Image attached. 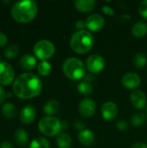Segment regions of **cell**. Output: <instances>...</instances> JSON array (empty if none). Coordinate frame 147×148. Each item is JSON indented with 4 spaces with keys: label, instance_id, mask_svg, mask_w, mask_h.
<instances>
[{
    "label": "cell",
    "instance_id": "8992f818",
    "mask_svg": "<svg viewBox=\"0 0 147 148\" xmlns=\"http://www.w3.org/2000/svg\"><path fill=\"white\" fill-rule=\"evenodd\" d=\"M33 51L35 56H36L38 59L42 61H46L54 56L55 48L52 42L42 39L36 42L33 48Z\"/></svg>",
    "mask_w": 147,
    "mask_h": 148
},
{
    "label": "cell",
    "instance_id": "484cf974",
    "mask_svg": "<svg viewBox=\"0 0 147 148\" xmlns=\"http://www.w3.org/2000/svg\"><path fill=\"white\" fill-rule=\"evenodd\" d=\"M133 64L136 68H144L147 64V56L144 53H137L133 57Z\"/></svg>",
    "mask_w": 147,
    "mask_h": 148
},
{
    "label": "cell",
    "instance_id": "9c48e42d",
    "mask_svg": "<svg viewBox=\"0 0 147 148\" xmlns=\"http://www.w3.org/2000/svg\"><path fill=\"white\" fill-rule=\"evenodd\" d=\"M78 110L81 116L85 118H90L95 114L96 104L92 99L86 98L80 102L78 106Z\"/></svg>",
    "mask_w": 147,
    "mask_h": 148
},
{
    "label": "cell",
    "instance_id": "d6986e66",
    "mask_svg": "<svg viewBox=\"0 0 147 148\" xmlns=\"http://www.w3.org/2000/svg\"><path fill=\"white\" fill-rule=\"evenodd\" d=\"M96 4L94 0H76L75 1V7L81 12H88L92 10Z\"/></svg>",
    "mask_w": 147,
    "mask_h": 148
},
{
    "label": "cell",
    "instance_id": "9a60e30c",
    "mask_svg": "<svg viewBox=\"0 0 147 148\" xmlns=\"http://www.w3.org/2000/svg\"><path fill=\"white\" fill-rule=\"evenodd\" d=\"M78 140L80 143L85 147H89L94 144L95 136L94 133L89 129H84L82 131H80L78 134Z\"/></svg>",
    "mask_w": 147,
    "mask_h": 148
},
{
    "label": "cell",
    "instance_id": "6da1fadb",
    "mask_svg": "<svg viewBox=\"0 0 147 148\" xmlns=\"http://www.w3.org/2000/svg\"><path fill=\"white\" fill-rule=\"evenodd\" d=\"M42 89V82L39 76L30 72L19 75L14 81L12 90L14 95L22 100H29L37 96Z\"/></svg>",
    "mask_w": 147,
    "mask_h": 148
},
{
    "label": "cell",
    "instance_id": "83f0119b",
    "mask_svg": "<svg viewBox=\"0 0 147 148\" xmlns=\"http://www.w3.org/2000/svg\"><path fill=\"white\" fill-rule=\"evenodd\" d=\"M18 53H19L18 47L16 45H15V44H11V45H9L5 49V50H4V56L6 58H9V59H13V58L16 57Z\"/></svg>",
    "mask_w": 147,
    "mask_h": 148
},
{
    "label": "cell",
    "instance_id": "8d00e7d4",
    "mask_svg": "<svg viewBox=\"0 0 147 148\" xmlns=\"http://www.w3.org/2000/svg\"><path fill=\"white\" fill-rule=\"evenodd\" d=\"M132 148H147V145L143 142H136L133 145Z\"/></svg>",
    "mask_w": 147,
    "mask_h": 148
},
{
    "label": "cell",
    "instance_id": "d4e9b609",
    "mask_svg": "<svg viewBox=\"0 0 147 148\" xmlns=\"http://www.w3.org/2000/svg\"><path fill=\"white\" fill-rule=\"evenodd\" d=\"M77 88H78V91L81 95H91L93 93V90H94L92 84L87 81H83V82H80L77 86Z\"/></svg>",
    "mask_w": 147,
    "mask_h": 148
},
{
    "label": "cell",
    "instance_id": "7c38bea8",
    "mask_svg": "<svg viewBox=\"0 0 147 148\" xmlns=\"http://www.w3.org/2000/svg\"><path fill=\"white\" fill-rule=\"evenodd\" d=\"M121 82H122V85L125 88H126L128 89H133V88H138L140 85L141 79L138 74L130 72V73H126V75H123Z\"/></svg>",
    "mask_w": 147,
    "mask_h": 148
},
{
    "label": "cell",
    "instance_id": "7a4b0ae2",
    "mask_svg": "<svg viewBox=\"0 0 147 148\" xmlns=\"http://www.w3.org/2000/svg\"><path fill=\"white\" fill-rule=\"evenodd\" d=\"M38 11L37 4L33 0H23L16 2L11 9L10 15L13 19L21 23H25L32 21Z\"/></svg>",
    "mask_w": 147,
    "mask_h": 148
},
{
    "label": "cell",
    "instance_id": "f1b7e54d",
    "mask_svg": "<svg viewBox=\"0 0 147 148\" xmlns=\"http://www.w3.org/2000/svg\"><path fill=\"white\" fill-rule=\"evenodd\" d=\"M138 10H139V14L144 18L147 19V0H143L139 3Z\"/></svg>",
    "mask_w": 147,
    "mask_h": 148
},
{
    "label": "cell",
    "instance_id": "4316f807",
    "mask_svg": "<svg viewBox=\"0 0 147 148\" xmlns=\"http://www.w3.org/2000/svg\"><path fill=\"white\" fill-rule=\"evenodd\" d=\"M132 123L135 127H143L146 123V115L143 113H137L132 118Z\"/></svg>",
    "mask_w": 147,
    "mask_h": 148
},
{
    "label": "cell",
    "instance_id": "ac0fdd59",
    "mask_svg": "<svg viewBox=\"0 0 147 148\" xmlns=\"http://www.w3.org/2000/svg\"><path fill=\"white\" fill-rule=\"evenodd\" d=\"M14 140L17 146L23 147L27 145L29 141V134L24 129H16L14 134Z\"/></svg>",
    "mask_w": 147,
    "mask_h": 148
},
{
    "label": "cell",
    "instance_id": "ba28073f",
    "mask_svg": "<svg viewBox=\"0 0 147 148\" xmlns=\"http://www.w3.org/2000/svg\"><path fill=\"white\" fill-rule=\"evenodd\" d=\"M86 65L88 69L94 74L100 73L103 70L105 67V60L104 58L98 54H93L88 56L86 62Z\"/></svg>",
    "mask_w": 147,
    "mask_h": 148
},
{
    "label": "cell",
    "instance_id": "74e56055",
    "mask_svg": "<svg viewBox=\"0 0 147 148\" xmlns=\"http://www.w3.org/2000/svg\"><path fill=\"white\" fill-rule=\"evenodd\" d=\"M61 123H62V129L65 130V129H67L68 127V124L67 121H61Z\"/></svg>",
    "mask_w": 147,
    "mask_h": 148
},
{
    "label": "cell",
    "instance_id": "30bf717a",
    "mask_svg": "<svg viewBox=\"0 0 147 148\" xmlns=\"http://www.w3.org/2000/svg\"><path fill=\"white\" fill-rule=\"evenodd\" d=\"M86 27L91 31L101 30L105 25V19L100 14H92L86 19Z\"/></svg>",
    "mask_w": 147,
    "mask_h": 148
},
{
    "label": "cell",
    "instance_id": "603a6c76",
    "mask_svg": "<svg viewBox=\"0 0 147 148\" xmlns=\"http://www.w3.org/2000/svg\"><path fill=\"white\" fill-rule=\"evenodd\" d=\"M52 67L51 64L47 61H42L37 65V72L42 76H47L51 73Z\"/></svg>",
    "mask_w": 147,
    "mask_h": 148
},
{
    "label": "cell",
    "instance_id": "8fae6325",
    "mask_svg": "<svg viewBox=\"0 0 147 148\" xmlns=\"http://www.w3.org/2000/svg\"><path fill=\"white\" fill-rule=\"evenodd\" d=\"M36 116V110L32 105L24 106L19 114V119L22 123L25 125H29L32 123Z\"/></svg>",
    "mask_w": 147,
    "mask_h": 148
},
{
    "label": "cell",
    "instance_id": "cb8c5ba5",
    "mask_svg": "<svg viewBox=\"0 0 147 148\" xmlns=\"http://www.w3.org/2000/svg\"><path fill=\"white\" fill-rule=\"evenodd\" d=\"M29 148H50V143L43 137H37L31 141Z\"/></svg>",
    "mask_w": 147,
    "mask_h": 148
},
{
    "label": "cell",
    "instance_id": "f546056e",
    "mask_svg": "<svg viewBox=\"0 0 147 148\" xmlns=\"http://www.w3.org/2000/svg\"><path fill=\"white\" fill-rule=\"evenodd\" d=\"M7 42H8V37L6 34L0 31V48L4 47V45H6Z\"/></svg>",
    "mask_w": 147,
    "mask_h": 148
},
{
    "label": "cell",
    "instance_id": "f35d334b",
    "mask_svg": "<svg viewBox=\"0 0 147 148\" xmlns=\"http://www.w3.org/2000/svg\"><path fill=\"white\" fill-rule=\"evenodd\" d=\"M11 96H12V94H11V93H8V94H7V97L10 98Z\"/></svg>",
    "mask_w": 147,
    "mask_h": 148
},
{
    "label": "cell",
    "instance_id": "e0dca14e",
    "mask_svg": "<svg viewBox=\"0 0 147 148\" xmlns=\"http://www.w3.org/2000/svg\"><path fill=\"white\" fill-rule=\"evenodd\" d=\"M61 109V105L57 101L55 100H51L47 101L43 108H42V111L45 114L50 116V115H54L56 114L57 113H59Z\"/></svg>",
    "mask_w": 147,
    "mask_h": 148
},
{
    "label": "cell",
    "instance_id": "2e32d148",
    "mask_svg": "<svg viewBox=\"0 0 147 148\" xmlns=\"http://www.w3.org/2000/svg\"><path fill=\"white\" fill-rule=\"evenodd\" d=\"M36 63H37L36 58L30 54L23 55L19 60V64H20L21 68L23 69L28 70V71L35 69V67L36 66Z\"/></svg>",
    "mask_w": 147,
    "mask_h": 148
},
{
    "label": "cell",
    "instance_id": "7402d4cb",
    "mask_svg": "<svg viewBox=\"0 0 147 148\" xmlns=\"http://www.w3.org/2000/svg\"><path fill=\"white\" fill-rule=\"evenodd\" d=\"M56 143L59 148H70L72 145V139L67 133H60L57 136Z\"/></svg>",
    "mask_w": 147,
    "mask_h": 148
},
{
    "label": "cell",
    "instance_id": "277c9868",
    "mask_svg": "<svg viewBox=\"0 0 147 148\" xmlns=\"http://www.w3.org/2000/svg\"><path fill=\"white\" fill-rule=\"evenodd\" d=\"M62 71L65 76L71 81L81 80L86 74L84 63L76 57H69L66 59L62 64Z\"/></svg>",
    "mask_w": 147,
    "mask_h": 148
},
{
    "label": "cell",
    "instance_id": "4fadbf2b",
    "mask_svg": "<svg viewBox=\"0 0 147 148\" xmlns=\"http://www.w3.org/2000/svg\"><path fill=\"white\" fill-rule=\"evenodd\" d=\"M130 101H131L132 105L136 109H143L146 106V95L141 90L133 91L130 96Z\"/></svg>",
    "mask_w": 147,
    "mask_h": 148
},
{
    "label": "cell",
    "instance_id": "5bb4252c",
    "mask_svg": "<svg viewBox=\"0 0 147 148\" xmlns=\"http://www.w3.org/2000/svg\"><path fill=\"white\" fill-rule=\"evenodd\" d=\"M118 107L113 101H107L101 108L102 117L107 121L114 120L118 115Z\"/></svg>",
    "mask_w": 147,
    "mask_h": 148
},
{
    "label": "cell",
    "instance_id": "44dd1931",
    "mask_svg": "<svg viewBox=\"0 0 147 148\" xmlns=\"http://www.w3.org/2000/svg\"><path fill=\"white\" fill-rule=\"evenodd\" d=\"M2 114L8 120L14 119L16 114V108L11 102H6L2 107Z\"/></svg>",
    "mask_w": 147,
    "mask_h": 148
},
{
    "label": "cell",
    "instance_id": "5b68a950",
    "mask_svg": "<svg viewBox=\"0 0 147 148\" xmlns=\"http://www.w3.org/2000/svg\"><path fill=\"white\" fill-rule=\"evenodd\" d=\"M38 129L46 136H55L62 131V123L59 119L53 116L42 117L38 122Z\"/></svg>",
    "mask_w": 147,
    "mask_h": 148
},
{
    "label": "cell",
    "instance_id": "3957f363",
    "mask_svg": "<svg viewBox=\"0 0 147 148\" xmlns=\"http://www.w3.org/2000/svg\"><path fill=\"white\" fill-rule=\"evenodd\" d=\"M94 37L86 29L75 32L70 39V47L77 54H86L94 46Z\"/></svg>",
    "mask_w": 147,
    "mask_h": 148
},
{
    "label": "cell",
    "instance_id": "1f68e13d",
    "mask_svg": "<svg viewBox=\"0 0 147 148\" xmlns=\"http://www.w3.org/2000/svg\"><path fill=\"white\" fill-rule=\"evenodd\" d=\"M102 11H103L106 15H107V16H113V15H114L113 10L111 7L107 6V5H104V6L102 7Z\"/></svg>",
    "mask_w": 147,
    "mask_h": 148
},
{
    "label": "cell",
    "instance_id": "d6a6232c",
    "mask_svg": "<svg viewBox=\"0 0 147 148\" xmlns=\"http://www.w3.org/2000/svg\"><path fill=\"white\" fill-rule=\"evenodd\" d=\"M74 127H75L76 129L80 130V131H82V130L86 129V128H85V124H84L81 121H80V120H77V121H75Z\"/></svg>",
    "mask_w": 147,
    "mask_h": 148
},
{
    "label": "cell",
    "instance_id": "e575fe53",
    "mask_svg": "<svg viewBox=\"0 0 147 148\" xmlns=\"http://www.w3.org/2000/svg\"><path fill=\"white\" fill-rule=\"evenodd\" d=\"M75 27L80 30H82L86 27V22H84L83 20H79L75 23Z\"/></svg>",
    "mask_w": 147,
    "mask_h": 148
},
{
    "label": "cell",
    "instance_id": "52a82bcc",
    "mask_svg": "<svg viewBox=\"0 0 147 148\" xmlns=\"http://www.w3.org/2000/svg\"><path fill=\"white\" fill-rule=\"evenodd\" d=\"M15 79V71L7 62H0V85L9 86Z\"/></svg>",
    "mask_w": 147,
    "mask_h": 148
},
{
    "label": "cell",
    "instance_id": "d590c367",
    "mask_svg": "<svg viewBox=\"0 0 147 148\" xmlns=\"http://www.w3.org/2000/svg\"><path fill=\"white\" fill-rule=\"evenodd\" d=\"M0 148H16L9 141H3L0 144Z\"/></svg>",
    "mask_w": 147,
    "mask_h": 148
},
{
    "label": "cell",
    "instance_id": "ab89813d",
    "mask_svg": "<svg viewBox=\"0 0 147 148\" xmlns=\"http://www.w3.org/2000/svg\"><path fill=\"white\" fill-rule=\"evenodd\" d=\"M0 60H1V56H0Z\"/></svg>",
    "mask_w": 147,
    "mask_h": 148
},
{
    "label": "cell",
    "instance_id": "ffe728a7",
    "mask_svg": "<svg viewBox=\"0 0 147 148\" xmlns=\"http://www.w3.org/2000/svg\"><path fill=\"white\" fill-rule=\"evenodd\" d=\"M132 33L136 37H143L147 34V23L139 21L134 23L132 28Z\"/></svg>",
    "mask_w": 147,
    "mask_h": 148
},
{
    "label": "cell",
    "instance_id": "4dcf8cb0",
    "mask_svg": "<svg viewBox=\"0 0 147 148\" xmlns=\"http://www.w3.org/2000/svg\"><path fill=\"white\" fill-rule=\"evenodd\" d=\"M117 128H119L120 130H122V131H125L128 128V123L123 120L121 121H119L117 122Z\"/></svg>",
    "mask_w": 147,
    "mask_h": 148
},
{
    "label": "cell",
    "instance_id": "836d02e7",
    "mask_svg": "<svg viewBox=\"0 0 147 148\" xmlns=\"http://www.w3.org/2000/svg\"><path fill=\"white\" fill-rule=\"evenodd\" d=\"M7 97V93L5 92V90L0 86V104L3 103L5 99Z\"/></svg>",
    "mask_w": 147,
    "mask_h": 148
}]
</instances>
